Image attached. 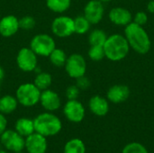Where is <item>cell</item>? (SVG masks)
<instances>
[{
	"mask_svg": "<svg viewBox=\"0 0 154 153\" xmlns=\"http://www.w3.org/2000/svg\"><path fill=\"white\" fill-rule=\"evenodd\" d=\"M125 33L129 46L137 53L146 54L149 52L151 49V40L143 26L135 23H130L126 25Z\"/></svg>",
	"mask_w": 154,
	"mask_h": 153,
	"instance_id": "cell-1",
	"label": "cell"
},
{
	"mask_svg": "<svg viewBox=\"0 0 154 153\" xmlns=\"http://www.w3.org/2000/svg\"><path fill=\"white\" fill-rule=\"evenodd\" d=\"M103 47L106 57L112 61H119L125 59L130 49L126 38L120 34H113L107 37Z\"/></svg>",
	"mask_w": 154,
	"mask_h": 153,
	"instance_id": "cell-2",
	"label": "cell"
},
{
	"mask_svg": "<svg viewBox=\"0 0 154 153\" xmlns=\"http://www.w3.org/2000/svg\"><path fill=\"white\" fill-rule=\"evenodd\" d=\"M34 130L44 137L54 136L58 134L61 128V121L58 116L51 113H43L33 119Z\"/></svg>",
	"mask_w": 154,
	"mask_h": 153,
	"instance_id": "cell-3",
	"label": "cell"
},
{
	"mask_svg": "<svg viewBox=\"0 0 154 153\" xmlns=\"http://www.w3.org/2000/svg\"><path fill=\"white\" fill-rule=\"evenodd\" d=\"M41 92L33 83H24L18 87L15 97L19 104L30 107L40 102Z\"/></svg>",
	"mask_w": 154,
	"mask_h": 153,
	"instance_id": "cell-4",
	"label": "cell"
},
{
	"mask_svg": "<svg viewBox=\"0 0 154 153\" xmlns=\"http://www.w3.org/2000/svg\"><path fill=\"white\" fill-rule=\"evenodd\" d=\"M30 48L32 50V51L39 56H49L51 51L56 48L55 47V41L48 34L41 33L35 35L32 41Z\"/></svg>",
	"mask_w": 154,
	"mask_h": 153,
	"instance_id": "cell-5",
	"label": "cell"
},
{
	"mask_svg": "<svg viewBox=\"0 0 154 153\" xmlns=\"http://www.w3.org/2000/svg\"><path fill=\"white\" fill-rule=\"evenodd\" d=\"M2 145L14 152L22 151L25 147V140L18 133L13 130H5L0 136Z\"/></svg>",
	"mask_w": 154,
	"mask_h": 153,
	"instance_id": "cell-6",
	"label": "cell"
},
{
	"mask_svg": "<svg viewBox=\"0 0 154 153\" xmlns=\"http://www.w3.org/2000/svg\"><path fill=\"white\" fill-rule=\"evenodd\" d=\"M65 69L70 78H78L85 75L87 70V63L85 59L80 54H72L67 58Z\"/></svg>",
	"mask_w": 154,
	"mask_h": 153,
	"instance_id": "cell-7",
	"label": "cell"
},
{
	"mask_svg": "<svg viewBox=\"0 0 154 153\" xmlns=\"http://www.w3.org/2000/svg\"><path fill=\"white\" fill-rule=\"evenodd\" d=\"M51 30L58 37H69L74 33V19L65 15L58 16L51 23Z\"/></svg>",
	"mask_w": 154,
	"mask_h": 153,
	"instance_id": "cell-8",
	"label": "cell"
},
{
	"mask_svg": "<svg viewBox=\"0 0 154 153\" xmlns=\"http://www.w3.org/2000/svg\"><path fill=\"white\" fill-rule=\"evenodd\" d=\"M16 63L21 70L25 72L32 71L37 67V55L31 48H22L18 51Z\"/></svg>",
	"mask_w": 154,
	"mask_h": 153,
	"instance_id": "cell-9",
	"label": "cell"
},
{
	"mask_svg": "<svg viewBox=\"0 0 154 153\" xmlns=\"http://www.w3.org/2000/svg\"><path fill=\"white\" fill-rule=\"evenodd\" d=\"M66 118L72 123H80L85 117V108L77 99L69 100L63 108Z\"/></svg>",
	"mask_w": 154,
	"mask_h": 153,
	"instance_id": "cell-10",
	"label": "cell"
},
{
	"mask_svg": "<svg viewBox=\"0 0 154 153\" xmlns=\"http://www.w3.org/2000/svg\"><path fill=\"white\" fill-rule=\"evenodd\" d=\"M47 140L43 135L34 132L25 139V149L28 153H46Z\"/></svg>",
	"mask_w": 154,
	"mask_h": 153,
	"instance_id": "cell-11",
	"label": "cell"
},
{
	"mask_svg": "<svg viewBox=\"0 0 154 153\" xmlns=\"http://www.w3.org/2000/svg\"><path fill=\"white\" fill-rule=\"evenodd\" d=\"M104 15V5L99 0L89 1L84 8V16L90 23H98Z\"/></svg>",
	"mask_w": 154,
	"mask_h": 153,
	"instance_id": "cell-12",
	"label": "cell"
},
{
	"mask_svg": "<svg viewBox=\"0 0 154 153\" xmlns=\"http://www.w3.org/2000/svg\"><path fill=\"white\" fill-rule=\"evenodd\" d=\"M40 103L42 106L49 112L59 109L61 104L59 95L49 88L41 92Z\"/></svg>",
	"mask_w": 154,
	"mask_h": 153,
	"instance_id": "cell-13",
	"label": "cell"
},
{
	"mask_svg": "<svg viewBox=\"0 0 154 153\" xmlns=\"http://www.w3.org/2000/svg\"><path fill=\"white\" fill-rule=\"evenodd\" d=\"M19 29V19L14 15H6L0 20V34L4 37L14 35Z\"/></svg>",
	"mask_w": 154,
	"mask_h": 153,
	"instance_id": "cell-14",
	"label": "cell"
},
{
	"mask_svg": "<svg viewBox=\"0 0 154 153\" xmlns=\"http://www.w3.org/2000/svg\"><path fill=\"white\" fill-rule=\"evenodd\" d=\"M107 98L114 104H120L126 101L130 96V89L125 85H115L107 91Z\"/></svg>",
	"mask_w": 154,
	"mask_h": 153,
	"instance_id": "cell-15",
	"label": "cell"
},
{
	"mask_svg": "<svg viewBox=\"0 0 154 153\" xmlns=\"http://www.w3.org/2000/svg\"><path fill=\"white\" fill-rule=\"evenodd\" d=\"M110 21L116 25H128L132 23V14L125 8L115 7L109 12Z\"/></svg>",
	"mask_w": 154,
	"mask_h": 153,
	"instance_id": "cell-16",
	"label": "cell"
},
{
	"mask_svg": "<svg viewBox=\"0 0 154 153\" xmlns=\"http://www.w3.org/2000/svg\"><path fill=\"white\" fill-rule=\"evenodd\" d=\"M90 111L97 116H105L109 111V105L106 98L100 96H94L89 100Z\"/></svg>",
	"mask_w": 154,
	"mask_h": 153,
	"instance_id": "cell-17",
	"label": "cell"
},
{
	"mask_svg": "<svg viewBox=\"0 0 154 153\" xmlns=\"http://www.w3.org/2000/svg\"><path fill=\"white\" fill-rule=\"evenodd\" d=\"M15 132L23 137H27L35 132L33 120L29 118H19L15 123Z\"/></svg>",
	"mask_w": 154,
	"mask_h": 153,
	"instance_id": "cell-18",
	"label": "cell"
},
{
	"mask_svg": "<svg viewBox=\"0 0 154 153\" xmlns=\"http://www.w3.org/2000/svg\"><path fill=\"white\" fill-rule=\"evenodd\" d=\"M18 105L16 97L11 95H5L0 98V113L3 115H9L13 113Z\"/></svg>",
	"mask_w": 154,
	"mask_h": 153,
	"instance_id": "cell-19",
	"label": "cell"
},
{
	"mask_svg": "<svg viewBox=\"0 0 154 153\" xmlns=\"http://www.w3.org/2000/svg\"><path fill=\"white\" fill-rule=\"evenodd\" d=\"M63 153H86V146L82 140L74 138L65 144Z\"/></svg>",
	"mask_w": 154,
	"mask_h": 153,
	"instance_id": "cell-20",
	"label": "cell"
},
{
	"mask_svg": "<svg viewBox=\"0 0 154 153\" xmlns=\"http://www.w3.org/2000/svg\"><path fill=\"white\" fill-rule=\"evenodd\" d=\"M52 82V78L48 72H40L34 78L33 84L41 90H46L50 87Z\"/></svg>",
	"mask_w": 154,
	"mask_h": 153,
	"instance_id": "cell-21",
	"label": "cell"
},
{
	"mask_svg": "<svg viewBox=\"0 0 154 153\" xmlns=\"http://www.w3.org/2000/svg\"><path fill=\"white\" fill-rule=\"evenodd\" d=\"M71 4V0H46L47 7L55 13H63L67 11Z\"/></svg>",
	"mask_w": 154,
	"mask_h": 153,
	"instance_id": "cell-22",
	"label": "cell"
},
{
	"mask_svg": "<svg viewBox=\"0 0 154 153\" xmlns=\"http://www.w3.org/2000/svg\"><path fill=\"white\" fill-rule=\"evenodd\" d=\"M51 62L56 66V67H63L65 66L66 60H67V55L64 52L63 50L61 49H57L55 48L51 53L49 55Z\"/></svg>",
	"mask_w": 154,
	"mask_h": 153,
	"instance_id": "cell-23",
	"label": "cell"
},
{
	"mask_svg": "<svg viewBox=\"0 0 154 153\" xmlns=\"http://www.w3.org/2000/svg\"><path fill=\"white\" fill-rule=\"evenodd\" d=\"M106 39H107V36H106V32L99 29H96L93 32H91V33L89 34V37H88L90 45L104 46Z\"/></svg>",
	"mask_w": 154,
	"mask_h": 153,
	"instance_id": "cell-24",
	"label": "cell"
},
{
	"mask_svg": "<svg viewBox=\"0 0 154 153\" xmlns=\"http://www.w3.org/2000/svg\"><path fill=\"white\" fill-rule=\"evenodd\" d=\"M90 24L91 23L85 16H78L74 19V32L84 34L89 30Z\"/></svg>",
	"mask_w": 154,
	"mask_h": 153,
	"instance_id": "cell-25",
	"label": "cell"
},
{
	"mask_svg": "<svg viewBox=\"0 0 154 153\" xmlns=\"http://www.w3.org/2000/svg\"><path fill=\"white\" fill-rule=\"evenodd\" d=\"M88 56L94 61H99L103 60L104 57H106L104 47L99 45H91L88 50Z\"/></svg>",
	"mask_w": 154,
	"mask_h": 153,
	"instance_id": "cell-26",
	"label": "cell"
},
{
	"mask_svg": "<svg viewBox=\"0 0 154 153\" xmlns=\"http://www.w3.org/2000/svg\"><path fill=\"white\" fill-rule=\"evenodd\" d=\"M122 153H149L147 149L139 142H131L127 144Z\"/></svg>",
	"mask_w": 154,
	"mask_h": 153,
	"instance_id": "cell-27",
	"label": "cell"
},
{
	"mask_svg": "<svg viewBox=\"0 0 154 153\" xmlns=\"http://www.w3.org/2000/svg\"><path fill=\"white\" fill-rule=\"evenodd\" d=\"M36 24L35 19L32 16L30 15H25L23 17H22L21 19H19V28L28 31V30H32L34 28Z\"/></svg>",
	"mask_w": 154,
	"mask_h": 153,
	"instance_id": "cell-28",
	"label": "cell"
},
{
	"mask_svg": "<svg viewBox=\"0 0 154 153\" xmlns=\"http://www.w3.org/2000/svg\"><path fill=\"white\" fill-rule=\"evenodd\" d=\"M79 88L74 85V86H69L67 89H66V96L69 100H74L77 99L79 95Z\"/></svg>",
	"mask_w": 154,
	"mask_h": 153,
	"instance_id": "cell-29",
	"label": "cell"
},
{
	"mask_svg": "<svg viewBox=\"0 0 154 153\" xmlns=\"http://www.w3.org/2000/svg\"><path fill=\"white\" fill-rule=\"evenodd\" d=\"M77 79V82H76V86L79 88V89H82V90H85V89H88L89 87H90V81L88 78L84 76L82 77H79Z\"/></svg>",
	"mask_w": 154,
	"mask_h": 153,
	"instance_id": "cell-30",
	"label": "cell"
},
{
	"mask_svg": "<svg viewBox=\"0 0 154 153\" xmlns=\"http://www.w3.org/2000/svg\"><path fill=\"white\" fill-rule=\"evenodd\" d=\"M148 21V15L145 12H138L135 15H134V23L143 26Z\"/></svg>",
	"mask_w": 154,
	"mask_h": 153,
	"instance_id": "cell-31",
	"label": "cell"
},
{
	"mask_svg": "<svg viewBox=\"0 0 154 153\" xmlns=\"http://www.w3.org/2000/svg\"><path fill=\"white\" fill-rule=\"evenodd\" d=\"M6 126H7V120L5 117V115L0 113V136L6 130Z\"/></svg>",
	"mask_w": 154,
	"mask_h": 153,
	"instance_id": "cell-32",
	"label": "cell"
},
{
	"mask_svg": "<svg viewBox=\"0 0 154 153\" xmlns=\"http://www.w3.org/2000/svg\"><path fill=\"white\" fill-rule=\"evenodd\" d=\"M147 9L150 13L154 14V0H152L148 3L147 5Z\"/></svg>",
	"mask_w": 154,
	"mask_h": 153,
	"instance_id": "cell-33",
	"label": "cell"
},
{
	"mask_svg": "<svg viewBox=\"0 0 154 153\" xmlns=\"http://www.w3.org/2000/svg\"><path fill=\"white\" fill-rule=\"evenodd\" d=\"M4 77H5V71H4L3 68L0 67V84H1V81L3 80Z\"/></svg>",
	"mask_w": 154,
	"mask_h": 153,
	"instance_id": "cell-34",
	"label": "cell"
},
{
	"mask_svg": "<svg viewBox=\"0 0 154 153\" xmlns=\"http://www.w3.org/2000/svg\"><path fill=\"white\" fill-rule=\"evenodd\" d=\"M99 1H101L102 3H106V2H109V1H111V0H99Z\"/></svg>",
	"mask_w": 154,
	"mask_h": 153,
	"instance_id": "cell-35",
	"label": "cell"
},
{
	"mask_svg": "<svg viewBox=\"0 0 154 153\" xmlns=\"http://www.w3.org/2000/svg\"><path fill=\"white\" fill-rule=\"evenodd\" d=\"M0 153H7L6 151H0Z\"/></svg>",
	"mask_w": 154,
	"mask_h": 153,
	"instance_id": "cell-36",
	"label": "cell"
},
{
	"mask_svg": "<svg viewBox=\"0 0 154 153\" xmlns=\"http://www.w3.org/2000/svg\"><path fill=\"white\" fill-rule=\"evenodd\" d=\"M15 153H22V151H19V152H15Z\"/></svg>",
	"mask_w": 154,
	"mask_h": 153,
	"instance_id": "cell-37",
	"label": "cell"
}]
</instances>
